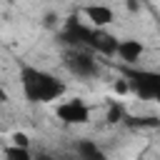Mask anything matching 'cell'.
<instances>
[{"mask_svg":"<svg viewBox=\"0 0 160 160\" xmlns=\"http://www.w3.org/2000/svg\"><path fill=\"white\" fill-rule=\"evenodd\" d=\"M20 85L28 102H52L65 92V85L48 70L22 65L20 68Z\"/></svg>","mask_w":160,"mask_h":160,"instance_id":"obj_1","label":"cell"},{"mask_svg":"<svg viewBox=\"0 0 160 160\" xmlns=\"http://www.w3.org/2000/svg\"><path fill=\"white\" fill-rule=\"evenodd\" d=\"M122 72H125L128 88L140 100H155V95L160 92V72H152V70H132V68H125Z\"/></svg>","mask_w":160,"mask_h":160,"instance_id":"obj_2","label":"cell"},{"mask_svg":"<svg viewBox=\"0 0 160 160\" xmlns=\"http://www.w3.org/2000/svg\"><path fill=\"white\" fill-rule=\"evenodd\" d=\"M65 68H68L75 78H80V80L98 75V60H95L88 50H78V48H70V50L65 52Z\"/></svg>","mask_w":160,"mask_h":160,"instance_id":"obj_3","label":"cell"},{"mask_svg":"<svg viewBox=\"0 0 160 160\" xmlns=\"http://www.w3.org/2000/svg\"><path fill=\"white\" fill-rule=\"evenodd\" d=\"M92 35H95V30L85 28L78 18H68V20H65L62 40H65L68 45H72V48H78V50H88V48H92Z\"/></svg>","mask_w":160,"mask_h":160,"instance_id":"obj_4","label":"cell"},{"mask_svg":"<svg viewBox=\"0 0 160 160\" xmlns=\"http://www.w3.org/2000/svg\"><path fill=\"white\" fill-rule=\"evenodd\" d=\"M55 112H58V118H60L62 122H68V125H82V122L90 120V110H88V105H85L82 100H78V98L62 102Z\"/></svg>","mask_w":160,"mask_h":160,"instance_id":"obj_5","label":"cell"},{"mask_svg":"<svg viewBox=\"0 0 160 160\" xmlns=\"http://www.w3.org/2000/svg\"><path fill=\"white\" fill-rule=\"evenodd\" d=\"M115 52L120 55V60H125V62H135V60H140V55H142V45H140V40H132V38H128V40H118Z\"/></svg>","mask_w":160,"mask_h":160,"instance_id":"obj_6","label":"cell"},{"mask_svg":"<svg viewBox=\"0 0 160 160\" xmlns=\"http://www.w3.org/2000/svg\"><path fill=\"white\" fill-rule=\"evenodd\" d=\"M82 12H85V18H88L95 28H105V25L112 22V10L105 8V5H88Z\"/></svg>","mask_w":160,"mask_h":160,"instance_id":"obj_7","label":"cell"},{"mask_svg":"<svg viewBox=\"0 0 160 160\" xmlns=\"http://www.w3.org/2000/svg\"><path fill=\"white\" fill-rule=\"evenodd\" d=\"M75 150H78V160H108L105 152H102L92 140H80V142L75 145Z\"/></svg>","mask_w":160,"mask_h":160,"instance_id":"obj_8","label":"cell"},{"mask_svg":"<svg viewBox=\"0 0 160 160\" xmlns=\"http://www.w3.org/2000/svg\"><path fill=\"white\" fill-rule=\"evenodd\" d=\"M115 48H118V40H115L112 35L95 30V35H92V50H100L102 55H112Z\"/></svg>","mask_w":160,"mask_h":160,"instance_id":"obj_9","label":"cell"},{"mask_svg":"<svg viewBox=\"0 0 160 160\" xmlns=\"http://www.w3.org/2000/svg\"><path fill=\"white\" fill-rule=\"evenodd\" d=\"M5 160H32L30 150L28 148H18V145H10L5 150Z\"/></svg>","mask_w":160,"mask_h":160,"instance_id":"obj_10","label":"cell"},{"mask_svg":"<svg viewBox=\"0 0 160 160\" xmlns=\"http://www.w3.org/2000/svg\"><path fill=\"white\" fill-rule=\"evenodd\" d=\"M120 118H122V105H118V102H115V105L110 108V112H108V120H110V122H118Z\"/></svg>","mask_w":160,"mask_h":160,"instance_id":"obj_11","label":"cell"},{"mask_svg":"<svg viewBox=\"0 0 160 160\" xmlns=\"http://www.w3.org/2000/svg\"><path fill=\"white\" fill-rule=\"evenodd\" d=\"M130 125H140V128H145V125H148V128H155V125H158V120H155V118H138V120H132Z\"/></svg>","mask_w":160,"mask_h":160,"instance_id":"obj_12","label":"cell"},{"mask_svg":"<svg viewBox=\"0 0 160 160\" xmlns=\"http://www.w3.org/2000/svg\"><path fill=\"white\" fill-rule=\"evenodd\" d=\"M12 145H18V148H28V135H22V132H15L12 135Z\"/></svg>","mask_w":160,"mask_h":160,"instance_id":"obj_13","label":"cell"},{"mask_svg":"<svg viewBox=\"0 0 160 160\" xmlns=\"http://www.w3.org/2000/svg\"><path fill=\"white\" fill-rule=\"evenodd\" d=\"M130 88H128V80H118L115 82V92H128Z\"/></svg>","mask_w":160,"mask_h":160,"instance_id":"obj_14","label":"cell"},{"mask_svg":"<svg viewBox=\"0 0 160 160\" xmlns=\"http://www.w3.org/2000/svg\"><path fill=\"white\" fill-rule=\"evenodd\" d=\"M38 160H68V158H52V155H40Z\"/></svg>","mask_w":160,"mask_h":160,"instance_id":"obj_15","label":"cell"},{"mask_svg":"<svg viewBox=\"0 0 160 160\" xmlns=\"http://www.w3.org/2000/svg\"><path fill=\"white\" fill-rule=\"evenodd\" d=\"M5 100H8V92H5L2 88H0V102H5Z\"/></svg>","mask_w":160,"mask_h":160,"instance_id":"obj_16","label":"cell"},{"mask_svg":"<svg viewBox=\"0 0 160 160\" xmlns=\"http://www.w3.org/2000/svg\"><path fill=\"white\" fill-rule=\"evenodd\" d=\"M155 100H158V102H160V92H158V95H155Z\"/></svg>","mask_w":160,"mask_h":160,"instance_id":"obj_17","label":"cell"}]
</instances>
